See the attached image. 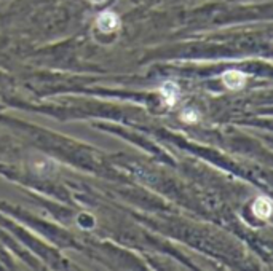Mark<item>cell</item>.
Segmentation results:
<instances>
[{
	"instance_id": "obj_4",
	"label": "cell",
	"mask_w": 273,
	"mask_h": 271,
	"mask_svg": "<svg viewBox=\"0 0 273 271\" xmlns=\"http://www.w3.org/2000/svg\"><path fill=\"white\" fill-rule=\"evenodd\" d=\"M161 94L165 96L168 105H174L177 102V98H179V90H177V86L173 81H166L161 86Z\"/></svg>"
},
{
	"instance_id": "obj_2",
	"label": "cell",
	"mask_w": 273,
	"mask_h": 271,
	"mask_svg": "<svg viewBox=\"0 0 273 271\" xmlns=\"http://www.w3.org/2000/svg\"><path fill=\"white\" fill-rule=\"evenodd\" d=\"M224 85L230 88V90H240V88L246 83V75L240 70H227L224 73Z\"/></svg>"
},
{
	"instance_id": "obj_1",
	"label": "cell",
	"mask_w": 273,
	"mask_h": 271,
	"mask_svg": "<svg viewBox=\"0 0 273 271\" xmlns=\"http://www.w3.org/2000/svg\"><path fill=\"white\" fill-rule=\"evenodd\" d=\"M120 26V19L114 11H102L98 16V27L102 32H114L117 31Z\"/></svg>"
},
{
	"instance_id": "obj_5",
	"label": "cell",
	"mask_w": 273,
	"mask_h": 271,
	"mask_svg": "<svg viewBox=\"0 0 273 271\" xmlns=\"http://www.w3.org/2000/svg\"><path fill=\"white\" fill-rule=\"evenodd\" d=\"M182 120L187 121V123H195V121H198V113L195 110H187V112H184Z\"/></svg>"
},
{
	"instance_id": "obj_3",
	"label": "cell",
	"mask_w": 273,
	"mask_h": 271,
	"mask_svg": "<svg viewBox=\"0 0 273 271\" xmlns=\"http://www.w3.org/2000/svg\"><path fill=\"white\" fill-rule=\"evenodd\" d=\"M252 212L257 215L259 219H269L272 215V200L269 196H261L254 201V206H252Z\"/></svg>"
},
{
	"instance_id": "obj_6",
	"label": "cell",
	"mask_w": 273,
	"mask_h": 271,
	"mask_svg": "<svg viewBox=\"0 0 273 271\" xmlns=\"http://www.w3.org/2000/svg\"><path fill=\"white\" fill-rule=\"evenodd\" d=\"M88 2H91V3H98V5H99V3H104L106 0H88Z\"/></svg>"
}]
</instances>
